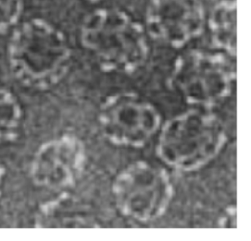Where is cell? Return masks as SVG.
<instances>
[{"mask_svg":"<svg viewBox=\"0 0 251 241\" xmlns=\"http://www.w3.org/2000/svg\"><path fill=\"white\" fill-rule=\"evenodd\" d=\"M113 191L121 212L140 221L159 217L173 195L168 174L145 162L125 169L117 176Z\"/></svg>","mask_w":251,"mask_h":241,"instance_id":"obj_5","label":"cell"},{"mask_svg":"<svg viewBox=\"0 0 251 241\" xmlns=\"http://www.w3.org/2000/svg\"><path fill=\"white\" fill-rule=\"evenodd\" d=\"M24 11V0H0V35L12 30Z\"/></svg>","mask_w":251,"mask_h":241,"instance_id":"obj_12","label":"cell"},{"mask_svg":"<svg viewBox=\"0 0 251 241\" xmlns=\"http://www.w3.org/2000/svg\"><path fill=\"white\" fill-rule=\"evenodd\" d=\"M37 227H88L95 226L90 219H84L74 211H67L66 200H56L43 205L36 217Z\"/></svg>","mask_w":251,"mask_h":241,"instance_id":"obj_10","label":"cell"},{"mask_svg":"<svg viewBox=\"0 0 251 241\" xmlns=\"http://www.w3.org/2000/svg\"><path fill=\"white\" fill-rule=\"evenodd\" d=\"M99 120L104 135L114 143L141 146L156 132L160 116L136 95L120 93L105 102Z\"/></svg>","mask_w":251,"mask_h":241,"instance_id":"obj_6","label":"cell"},{"mask_svg":"<svg viewBox=\"0 0 251 241\" xmlns=\"http://www.w3.org/2000/svg\"><path fill=\"white\" fill-rule=\"evenodd\" d=\"M4 175H5V168L0 163V196H1V193H2V182H3Z\"/></svg>","mask_w":251,"mask_h":241,"instance_id":"obj_13","label":"cell"},{"mask_svg":"<svg viewBox=\"0 0 251 241\" xmlns=\"http://www.w3.org/2000/svg\"><path fill=\"white\" fill-rule=\"evenodd\" d=\"M221 121L210 114L189 111L164 126L158 153L168 165L183 170L198 169L213 159L225 142Z\"/></svg>","mask_w":251,"mask_h":241,"instance_id":"obj_3","label":"cell"},{"mask_svg":"<svg viewBox=\"0 0 251 241\" xmlns=\"http://www.w3.org/2000/svg\"><path fill=\"white\" fill-rule=\"evenodd\" d=\"M21 106L9 90L0 88V145L13 141L19 134Z\"/></svg>","mask_w":251,"mask_h":241,"instance_id":"obj_11","label":"cell"},{"mask_svg":"<svg viewBox=\"0 0 251 241\" xmlns=\"http://www.w3.org/2000/svg\"><path fill=\"white\" fill-rule=\"evenodd\" d=\"M206 21L201 0H148L145 24L149 34L172 47L199 36Z\"/></svg>","mask_w":251,"mask_h":241,"instance_id":"obj_7","label":"cell"},{"mask_svg":"<svg viewBox=\"0 0 251 241\" xmlns=\"http://www.w3.org/2000/svg\"><path fill=\"white\" fill-rule=\"evenodd\" d=\"M234 72L221 54L189 51L175 62L171 84L190 103L211 105L230 91Z\"/></svg>","mask_w":251,"mask_h":241,"instance_id":"obj_4","label":"cell"},{"mask_svg":"<svg viewBox=\"0 0 251 241\" xmlns=\"http://www.w3.org/2000/svg\"><path fill=\"white\" fill-rule=\"evenodd\" d=\"M80 40L107 71L132 72L148 55L143 26L121 9L99 8L89 13L80 27Z\"/></svg>","mask_w":251,"mask_h":241,"instance_id":"obj_2","label":"cell"},{"mask_svg":"<svg viewBox=\"0 0 251 241\" xmlns=\"http://www.w3.org/2000/svg\"><path fill=\"white\" fill-rule=\"evenodd\" d=\"M208 24L213 42L229 55H236V2L218 1L209 16Z\"/></svg>","mask_w":251,"mask_h":241,"instance_id":"obj_9","label":"cell"},{"mask_svg":"<svg viewBox=\"0 0 251 241\" xmlns=\"http://www.w3.org/2000/svg\"><path fill=\"white\" fill-rule=\"evenodd\" d=\"M85 164V151L79 139L65 135L44 143L36 152L30 169L33 182L49 189L74 184Z\"/></svg>","mask_w":251,"mask_h":241,"instance_id":"obj_8","label":"cell"},{"mask_svg":"<svg viewBox=\"0 0 251 241\" xmlns=\"http://www.w3.org/2000/svg\"><path fill=\"white\" fill-rule=\"evenodd\" d=\"M7 59L13 75L22 84L44 89L66 74L71 50L64 33L54 24L31 18L12 29Z\"/></svg>","mask_w":251,"mask_h":241,"instance_id":"obj_1","label":"cell"},{"mask_svg":"<svg viewBox=\"0 0 251 241\" xmlns=\"http://www.w3.org/2000/svg\"><path fill=\"white\" fill-rule=\"evenodd\" d=\"M85 1H88V2H90V3H98V2L103 1V0H85Z\"/></svg>","mask_w":251,"mask_h":241,"instance_id":"obj_14","label":"cell"}]
</instances>
